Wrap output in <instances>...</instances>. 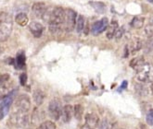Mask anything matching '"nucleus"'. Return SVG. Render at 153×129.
<instances>
[{
	"label": "nucleus",
	"instance_id": "nucleus-1",
	"mask_svg": "<svg viewBox=\"0 0 153 129\" xmlns=\"http://www.w3.org/2000/svg\"><path fill=\"white\" fill-rule=\"evenodd\" d=\"M64 9L61 7H56L51 11L49 18V31L52 34H58L63 28Z\"/></svg>",
	"mask_w": 153,
	"mask_h": 129
},
{
	"label": "nucleus",
	"instance_id": "nucleus-2",
	"mask_svg": "<svg viewBox=\"0 0 153 129\" xmlns=\"http://www.w3.org/2000/svg\"><path fill=\"white\" fill-rule=\"evenodd\" d=\"M12 30V18L7 12H0V41L5 42Z\"/></svg>",
	"mask_w": 153,
	"mask_h": 129
},
{
	"label": "nucleus",
	"instance_id": "nucleus-3",
	"mask_svg": "<svg viewBox=\"0 0 153 129\" xmlns=\"http://www.w3.org/2000/svg\"><path fill=\"white\" fill-rule=\"evenodd\" d=\"M137 78L144 83H153V66L150 64H144L137 70Z\"/></svg>",
	"mask_w": 153,
	"mask_h": 129
},
{
	"label": "nucleus",
	"instance_id": "nucleus-4",
	"mask_svg": "<svg viewBox=\"0 0 153 129\" xmlns=\"http://www.w3.org/2000/svg\"><path fill=\"white\" fill-rule=\"evenodd\" d=\"M76 12L71 8L64 10V18H63V28L66 32H71L74 29L76 23Z\"/></svg>",
	"mask_w": 153,
	"mask_h": 129
},
{
	"label": "nucleus",
	"instance_id": "nucleus-5",
	"mask_svg": "<svg viewBox=\"0 0 153 129\" xmlns=\"http://www.w3.org/2000/svg\"><path fill=\"white\" fill-rule=\"evenodd\" d=\"M62 104L61 101L58 99L55 98L52 100H50V103L48 104V112H49V115L52 117L53 120H59L61 117V114H62Z\"/></svg>",
	"mask_w": 153,
	"mask_h": 129
},
{
	"label": "nucleus",
	"instance_id": "nucleus-6",
	"mask_svg": "<svg viewBox=\"0 0 153 129\" xmlns=\"http://www.w3.org/2000/svg\"><path fill=\"white\" fill-rule=\"evenodd\" d=\"M31 107V101L28 96L21 95L17 98L15 100V111L14 112H20V113H28Z\"/></svg>",
	"mask_w": 153,
	"mask_h": 129
},
{
	"label": "nucleus",
	"instance_id": "nucleus-7",
	"mask_svg": "<svg viewBox=\"0 0 153 129\" xmlns=\"http://www.w3.org/2000/svg\"><path fill=\"white\" fill-rule=\"evenodd\" d=\"M10 121L13 125L19 127H25L29 124V116L27 113L14 112L10 116Z\"/></svg>",
	"mask_w": 153,
	"mask_h": 129
},
{
	"label": "nucleus",
	"instance_id": "nucleus-8",
	"mask_svg": "<svg viewBox=\"0 0 153 129\" xmlns=\"http://www.w3.org/2000/svg\"><path fill=\"white\" fill-rule=\"evenodd\" d=\"M108 25H109V21H108L107 18H103L101 21H98L96 23H94L92 27V33L94 35H98L101 32H103L106 29Z\"/></svg>",
	"mask_w": 153,
	"mask_h": 129
},
{
	"label": "nucleus",
	"instance_id": "nucleus-9",
	"mask_svg": "<svg viewBox=\"0 0 153 129\" xmlns=\"http://www.w3.org/2000/svg\"><path fill=\"white\" fill-rule=\"evenodd\" d=\"M100 125V118L96 114H87L85 115V125L95 129Z\"/></svg>",
	"mask_w": 153,
	"mask_h": 129
},
{
	"label": "nucleus",
	"instance_id": "nucleus-10",
	"mask_svg": "<svg viewBox=\"0 0 153 129\" xmlns=\"http://www.w3.org/2000/svg\"><path fill=\"white\" fill-rule=\"evenodd\" d=\"M30 32H32V34L36 37V38H39L41 37V35L43 34L44 32V26L39 23V22H31L30 23Z\"/></svg>",
	"mask_w": 153,
	"mask_h": 129
},
{
	"label": "nucleus",
	"instance_id": "nucleus-11",
	"mask_svg": "<svg viewBox=\"0 0 153 129\" xmlns=\"http://www.w3.org/2000/svg\"><path fill=\"white\" fill-rule=\"evenodd\" d=\"M73 116H74V107L73 106L68 104L62 108L61 117H62V120H63L64 123H69Z\"/></svg>",
	"mask_w": 153,
	"mask_h": 129
},
{
	"label": "nucleus",
	"instance_id": "nucleus-12",
	"mask_svg": "<svg viewBox=\"0 0 153 129\" xmlns=\"http://www.w3.org/2000/svg\"><path fill=\"white\" fill-rule=\"evenodd\" d=\"M46 5L42 2L39 3H35L33 6V12L34 14V16L36 18H42L45 11H46Z\"/></svg>",
	"mask_w": 153,
	"mask_h": 129
},
{
	"label": "nucleus",
	"instance_id": "nucleus-13",
	"mask_svg": "<svg viewBox=\"0 0 153 129\" xmlns=\"http://www.w3.org/2000/svg\"><path fill=\"white\" fill-rule=\"evenodd\" d=\"M25 54L23 52H21L17 54L16 58L14 59V66L18 69H22L25 67Z\"/></svg>",
	"mask_w": 153,
	"mask_h": 129
},
{
	"label": "nucleus",
	"instance_id": "nucleus-14",
	"mask_svg": "<svg viewBox=\"0 0 153 129\" xmlns=\"http://www.w3.org/2000/svg\"><path fill=\"white\" fill-rule=\"evenodd\" d=\"M33 98L35 104H36L37 106H39V105H41L43 103L44 99H45V94H44V92L42 90L36 89V90H34V92H33Z\"/></svg>",
	"mask_w": 153,
	"mask_h": 129
},
{
	"label": "nucleus",
	"instance_id": "nucleus-15",
	"mask_svg": "<svg viewBox=\"0 0 153 129\" xmlns=\"http://www.w3.org/2000/svg\"><path fill=\"white\" fill-rule=\"evenodd\" d=\"M15 21L20 26H26L29 22V18L25 13H19L16 16Z\"/></svg>",
	"mask_w": 153,
	"mask_h": 129
},
{
	"label": "nucleus",
	"instance_id": "nucleus-16",
	"mask_svg": "<svg viewBox=\"0 0 153 129\" xmlns=\"http://www.w3.org/2000/svg\"><path fill=\"white\" fill-rule=\"evenodd\" d=\"M117 29H118V24H117L116 21H112L111 24L110 26L107 27V37L109 39H111L112 37H114V34L117 31Z\"/></svg>",
	"mask_w": 153,
	"mask_h": 129
},
{
	"label": "nucleus",
	"instance_id": "nucleus-17",
	"mask_svg": "<svg viewBox=\"0 0 153 129\" xmlns=\"http://www.w3.org/2000/svg\"><path fill=\"white\" fill-rule=\"evenodd\" d=\"M144 64H145V61H144L143 57H137V58H134L130 62V67L134 68V70H137Z\"/></svg>",
	"mask_w": 153,
	"mask_h": 129
},
{
	"label": "nucleus",
	"instance_id": "nucleus-18",
	"mask_svg": "<svg viewBox=\"0 0 153 129\" xmlns=\"http://www.w3.org/2000/svg\"><path fill=\"white\" fill-rule=\"evenodd\" d=\"M83 114H84V108H83V106L80 105V104L74 105V115L78 120V121H80V120L82 119Z\"/></svg>",
	"mask_w": 153,
	"mask_h": 129
},
{
	"label": "nucleus",
	"instance_id": "nucleus-19",
	"mask_svg": "<svg viewBox=\"0 0 153 129\" xmlns=\"http://www.w3.org/2000/svg\"><path fill=\"white\" fill-rule=\"evenodd\" d=\"M144 25V18L140 17H136L134 18V20L131 22V26L136 28V29H140Z\"/></svg>",
	"mask_w": 153,
	"mask_h": 129
},
{
	"label": "nucleus",
	"instance_id": "nucleus-20",
	"mask_svg": "<svg viewBox=\"0 0 153 129\" xmlns=\"http://www.w3.org/2000/svg\"><path fill=\"white\" fill-rule=\"evenodd\" d=\"M89 4L98 13H103L105 11V5L102 2H90Z\"/></svg>",
	"mask_w": 153,
	"mask_h": 129
},
{
	"label": "nucleus",
	"instance_id": "nucleus-21",
	"mask_svg": "<svg viewBox=\"0 0 153 129\" xmlns=\"http://www.w3.org/2000/svg\"><path fill=\"white\" fill-rule=\"evenodd\" d=\"M85 28V18L83 16L79 15L76 20V29L78 32H82Z\"/></svg>",
	"mask_w": 153,
	"mask_h": 129
},
{
	"label": "nucleus",
	"instance_id": "nucleus-22",
	"mask_svg": "<svg viewBox=\"0 0 153 129\" xmlns=\"http://www.w3.org/2000/svg\"><path fill=\"white\" fill-rule=\"evenodd\" d=\"M36 129H56V125L51 121L43 122Z\"/></svg>",
	"mask_w": 153,
	"mask_h": 129
},
{
	"label": "nucleus",
	"instance_id": "nucleus-23",
	"mask_svg": "<svg viewBox=\"0 0 153 129\" xmlns=\"http://www.w3.org/2000/svg\"><path fill=\"white\" fill-rule=\"evenodd\" d=\"M10 93V89L4 85H0V100H3Z\"/></svg>",
	"mask_w": 153,
	"mask_h": 129
},
{
	"label": "nucleus",
	"instance_id": "nucleus-24",
	"mask_svg": "<svg viewBox=\"0 0 153 129\" xmlns=\"http://www.w3.org/2000/svg\"><path fill=\"white\" fill-rule=\"evenodd\" d=\"M146 121H147L148 125H153V109L149 110L148 112L147 116H146Z\"/></svg>",
	"mask_w": 153,
	"mask_h": 129
},
{
	"label": "nucleus",
	"instance_id": "nucleus-25",
	"mask_svg": "<svg viewBox=\"0 0 153 129\" xmlns=\"http://www.w3.org/2000/svg\"><path fill=\"white\" fill-rule=\"evenodd\" d=\"M10 79L8 74H0V85H4Z\"/></svg>",
	"mask_w": 153,
	"mask_h": 129
},
{
	"label": "nucleus",
	"instance_id": "nucleus-26",
	"mask_svg": "<svg viewBox=\"0 0 153 129\" xmlns=\"http://www.w3.org/2000/svg\"><path fill=\"white\" fill-rule=\"evenodd\" d=\"M141 42L139 40H137V41H134V43L132 44V51L133 52H136V51H138L140 48H141Z\"/></svg>",
	"mask_w": 153,
	"mask_h": 129
},
{
	"label": "nucleus",
	"instance_id": "nucleus-27",
	"mask_svg": "<svg viewBox=\"0 0 153 129\" xmlns=\"http://www.w3.org/2000/svg\"><path fill=\"white\" fill-rule=\"evenodd\" d=\"M100 129H110L109 122H108L106 119H104L101 121V123L100 125Z\"/></svg>",
	"mask_w": 153,
	"mask_h": 129
},
{
	"label": "nucleus",
	"instance_id": "nucleus-28",
	"mask_svg": "<svg viewBox=\"0 0 153 129\" xmlns=\"http://www.w3.org/2000/svg\"><path fill=\"white\" fill-rule=\"evenodd\" d=\"M123 28H121V29H117V31H116V32H115V34H114V36L116 37L117 39H120L121 37L123 36Z\"/></svg>",
	"mask_w": 153,
	"mask_h": 129
},
{
	"label": "nucleus",
	"instance_id": "nucleus-29",
	"mask_svg": "<svg viewBox=\"0 0 153 129\" xmlns=\"http://www.w3.org/2000/svg\"><path fill=\"white\" fill-rule=\"evenodd\" d=\"M20 81H21V84L22 86H24L26 84V82H27V75L25 73L22 74L21 77H20Z\"/></svg>",
	"mask_w": 153,
	"mask_h": 129
},
{
	"label": "nucleus",
	"instance_id": "nucleus-30",
	"mask_svg": "<svg viewBox=\"0 0 153 129\" xmlns=\"http://www.w3.org/2000/svg\"><path fill=\"white\" fill-rule=\"evenodd\" d=\"M126 88H127V81H123V82L122 83V85H121L120 89H118V91L121 92L122 89H126Z\"/></svg>",
	"mask_w": 153,
	"mask_h": 129
},
{
	"label": "nucleus",
	"instance_id": "nucleus-31",
	"mask_svg": "<svg viewBox=\"0 0 153 129\" xmlns=\"http://www.w3.org/2000/svg\"><path fill=\"white\" fill-rule=\"evenodd\" d=\"M81 129H92V128H90V127H88V126H86V125H83L82 127H81Z\"/></svg>",
	"mask_w": 153,
	"mask_h": 129
},
{
	"label": "nucleus",
	"instance_id": "nucleus-32",
	"mask_svg": "<svg viewBox=\"0 0 153 129\" xmlns=\"http://www.w3.org/2000/svg\"><path fill=\"white\" fill-rule=\"evenodd\" d=\"M2 53H3V48L1 47V46H0V55H1Z\"/></svg>",
	"mask_w": 153,
	"mask_h": 129
},
{
	"label": "nucleus",
	"instance_id": "nucleus-33",
	"mask_svg": "<svg viewBox=\"0 0 153 129\" xmlns=\"http://www.w3.org/2000/svg\"><path fill=\"white\" fill-rule=\"evenodd\" d=\"M149 2H150V3H153V0H148Z\"/></svg>",
	"mask_w": 153,
	"mask_h": 129
}]
</instances>
